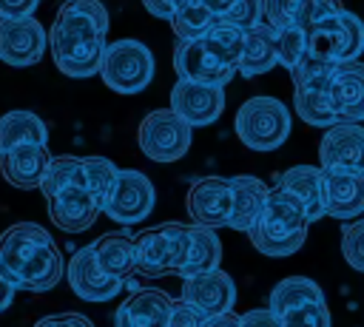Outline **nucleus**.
<instances>
[{
  "instance_id": "obj_1",
  "label": "nucleus",
  "mask_w": 364,
  "mask_h": 327,
  "mask_svg": "<svg viewBox=\"0 0 364 327\" xmlns=\"http://www.w3.org/2000/svg\"><path fill=\"white\" fill-rule=\"evenodd\" d=\"M108 11L100 0H65L48 28L54 65L74 80L100 74L105 54Z\"/></svg>"
},
{
  "instance_id": "obj_2",
  "label": "nucleus",
  "mask_w": 364,
  "mask_h": 327,
  "mask_svg": "<svg viewBox=\"0 0 364 327\" xmlns=\"http://www.w3.org/2000/svg\"><path fill=\"white\" fill-rule=\"evenodd\" d=\"M0 273L17 290L46 293L60 284L65 262L46 227L17 222L0 233Z\"/></svg>"
},
{
  "instance_id": "obj_3",
  "label": "nucleus",
  "mask_w": 364,
  "mask_h": 327,
  "mask_svg": "<svg viewBox=\"0 0 364 327\" xmlns=\"http://www.w3.org/2000/svg\"><path fill=\"white\" fill-rule=\"evenodd\" d=\"M307 225H310V219H307L301 202L273 185L270 196L264 202V210H262L259 222L247 230V236L259 253L282 259V256H293L304 245Z\"/></svg>"
},
{
  "instance_id": "obj_4",
  "label": "nucleus",
  "mask_w": 364,
  "mask_h": 327,
  "mask_svg": "<svg viewBox=\"0 0 364 327\" xmlns=\"http://www.w3.org/2000/svg\"><path fill=\"white\" fill-rule=\"evenodd\" d=\"M191 247V225L165 222L159 227H145L134 236V270L139 276L156 279L165 273H179Z\"/></svg>"
},
{
  "instance_id": "obj_5",
  "label": "nucleus",
  "mask_w": 364,
  "mask_h": 327,
  "mask_svg": "<svg viewBox=\"0 0 364 327\" xmlns=\"http://www.w3.org/2000/svg\"><path fill=\"white\" fill-rule=\"evenodd\" d=\"M338 63H327L318 60L313 54L304 57V63L290 74L293 77V105L299 119H304L313 128H330L333 122H338V111L333 105V94H330V80Z\"/></svg>"
},
{
  "instance_id": "obj_6",
  "label": "nucleus",
  "mask_w": 364,
  "mask_h": 327,
  "mask_svg": "<svg viewBox=\"0 0 364 327\" xmlns=\"http://www.w3.org/2000/svg\"><path fill=\"white\" fill-rule=\"evenodd\" d=\"M290 108L276 97H250L233 119L236 136L250 151H276L290 136Z\"/></svg>"
},
{
  "instance_id": "obj_7",
  "label": "nucleus",
  "mask_w": 364,
  "mask_h": 327,
  "mask_svg": "<svg viewBox=\"0 0 364 327\" xmlns=\"http://www.w3.org/2000/svg\"><path fill=\"white\" fill-rule=\"evenodd\" d=\"M100 77L117 94H139L154 80V54L139 40H114L105 45Z\"/></svg>"
},
{
  "instance_id": "obj_8",
  "label": "nucleus",
  "mask_w": 364,
  "mask_h": 327,
  "mask_svg": "<svg viewBox=\"0 0 364 327\" xmlns=\"http://www.w3.org/2000/svg\"><path fill=\"white\" fill-rule=\"evenodd\" d=\"M307 51L327 63L358 60L364 51V20L341 9L307 31Z\"/></svg>"
},
{
  "instance_id": "obj_9",
  "label": "nucleus",
  "mask_w": 364,
  "mask_h": 327,
  "mask_svg": "<svg viewBox=\"0 0 364 327\" xmlns=\"http://www.w3.org/2000/svg\"><path fill=\"white\" fill-rule=\"evenodd\" d=\"M191 125L173 108L148 111L136 128L139 151L154 162H176L191 148Z\"/></svg>"
},
{
  "instance_id": "obj_10",
  "label": "nucleus",
  "mask_w": 364,
  "mask_h": 327,
  "mask_svg": "<svg viewBox=\"0 0 364 327\" xmlns=\"http://www.w3.org/2000/svg\"><path fill=\"white\" fill-rule=\"evenodd\" d=\"M154 199V182L142 171H117V179L102 199V213L119 225H136L151 216Z\"/></svg>"
},
{
  "instance_id": "obj_11",
  "label": "nucleus",
  "mask_w": 364,
  "mask_h": 327,
  "mask_svg": "<svg viewBox=\"0 0 364 327\" xmlns=\"http://www.w3.org/2000/svg\"><path fill=\"white\" fill-rule=\"evenodd\" d=\"M173 71L179 80H196V82H210V85H228L236 74V68L228 65L205 37L176 43Z\"/></svg>"
},
{
  "instance_id": "obj_12",
  "label": "nucleus",
  "mask_w": 364,
  "mask_h": 327,
  "mask_svg": "<svg viewBox=\"0 0 364 327\" xmlns=\"http://www.w3.org/2000/svg\"><path fill=\"white\" fill-rule=\"evenodd\" d=\"M46 43H48V34L34 14L0 20V60L6 65L26 68L40 63V57L46 54Z\"/></svg>"
},
{
  "instance_id": "obj_13",
  "label": "nucleus",
  "mask_w": 364,
  "mask_h": 327,
  "mask_svg": "<svg viewBox=\"0 0 364 327\" xmlns=\"http://www.w3.org/2000/svg\"><path fill=\"white\" fill-rule=\"evenodd\" d=\"M188 216L193 225L205 227H228L230 222V208H233V191L230 179L225 176H202L191 185L188 199H185Z\"/></svg>"
},
{
  "instance_id": "obj_14",
  "label": "nucleus",
  "mask_w": 364,
  "mask_h": 327,
  "mask_svg": "<svg viewBox=\"0 0 364 327\" xmlns=\"http://www.w3.org/2000/svg\"><path fill=\"white\" fill-rule=\"evenodd\" d=\"M171 108L191 125L202 128L219 119L225 108V85L196 82V80H176L171 88Z\"/></svg>"
},
{
  "instance_id": "obj_15",
  "label": "nucleus",
  "mask_w": 364,
  "mask_h": 327,
  "mask_svg": "<svg viewBox=\"0 0 364 327\" xmlns=\"http://www.w3.org/2000/svg\"><path fill=\"white\" fill-rule=\"evenodd\" d=\"M324 171V216L350 222L364 213V171L321 168Z\"/></svg>"
},
{
  "instance_id": "obj_16",
  "label": "nucleus",
  "mask_w": 364,
  "mask_h": 327,
  "mask_svg": "<svg viewBox=\"0 0 364 327\" xmlns=\"http://www.w3.org/2000/svg\"><path fill=\"white\" fill-rule=\"evenodd\" d=\"M65 273H68L71 290H74L80 299H85V301H108V299H114V296L122 290V284H125V279L108 276V273L97 264L91 245L80 247V250L68 259Z\"/></svg>"
},
{
  "instance_id": "obj_17",
  "label": "nucleus",
  "mask_w": 364,
  "mask_h": 327,
  "mask_svg": "<svg viewBox=\"0 0 364 327\" xmlns=\"http://www.w3.org/2000/svg\"><path fill=\"white\" fill-rule=\"evenodd\" d=\"M182 299L205 316L228 313L233 310V301H236V284L222 267H213V270L182 279Z\"/></svg>"
},
{
  "instance_id": "obj_18",
  "label": "nucleus",
  "mask_w": 364,
  "mask_h": 327,
  "mask_svg": "<svg viewBox=\"0 0 364 327\" xmlns=\"http://www.w3.org/2000/svg\"><path fill=\"white\" fill-rule=\"evenodd\" d=\"M318 165L364 171V125L347 119L333 122L318 142Z\"/></svg>"
},
{
  "instance_id": "obj_19",
  "label": "nucleus",
  "mask_w": 364,
  "mask_h": 327,
  "mask_svg": "<svg viewBox=\"0 0 364 327\" xmlns=\"http://www.w3.org/2000/svg\"><path fill=\"white\" fill-rule=\"evenodd\" d=\"M48 202V216L51 222L65 230V233H80L88 230L97 222V213L102 210L100 202L88 193L85 185H65L63 191H57L54 196L46 199Z\"/></svg>"
},
{
  "instance_id": "obj_20",
  "label": "nucleus",
  "mask_w": 364,
  "mask_h": 327,
  "mask_svg": "<svg viewBox=\"0 0 364 327\" xmlns=\"http://www.w3.org/2000/svg\"><path fill=\"white\" fill-rule=\"evenodd\" d=\"M48 162H51V154L46 142H23L0 154V173L9 185L20 191H31V188H40Z\"/></svg>"
},
{
  "instance_id": "obj_21",
  "label": "nucleus",
  "mask_w": 364,
  "mask_h": 327,
  "mask_svg": "<svg viewBox=\"0 0 364 327\" xmlns=\"http://www.w3.org/2000/svg\"><path fill=\"white\" fill-rule=\"evenodd\" d=\"M173 310V299L162 290H134L114 316V327H165Z\"/></svg>"
},
{
  "instance_id": "obj_22",
  "label": "nucleus",
  "mask_w": 364,
  "mask_h": 327,
  "mask_svg": "<svg viewBox=\"0 0 364 327\" xmlns=\"http://www.w3.org/2000/svg\"><path fill=\"white\" fill-rule=\"evenodd\" d=\"M330 94H333L338 119L361 122L364 119V63L358 60L338 63L330 80Z\"/></svg>"
},
{
  "instance_id": "obj_23",
  "label": "nucleus",
  "mask_w": 364,
  "mask_h": 327,
  "mask_svg": "<svg viewBox=\"0 0 364 327\" xmlns=\"http://www.w3.org/2000/svg\"><path fill=\"white\" fill-rule=\"evenodd\" d=\"M276 188L296 196L310 222H318L324 216V171H321V165L318 168L316 165H293L279 176Z\"/></svg>"
},
{
  "instance_id": "obj_24",
  "label": "nucleus",
  "mask_w": 364,
  "mask_h": 327,
  "mask_svg": "<svg viewBox=\"0 0 364 327\" xmlns=\"http://www.w3.org/2000/svg\"><path fill=\"white\" fill-rule=\"evenodd\" d=\"M230 191H233V208H230L228 227L247 233L259 222V216L264 210V202L270 196V188L259 176L239 173V176H230Z\"/></svg>"
},
{
  "instance_id": "obj_25",
  "label": "nucleus",
  "mask_w": 364,
  "mask_h": 327,
  "mask_svg": "<svg viewBox=\"0 0 364 327\" xmlns=\"http://www.w3.org/2000/svg\"><path fill=\"white\" fill-rule=\"evenodd\" d=\"M276 63H279L276 28L262 20L253 28L245 31V45H242V57H239V74L242 77H259V74H267Z\"/></svg>"
},
{
  "instance_id": "obj_26",
  "label": "nucleus",
  "mask_w": 364,
  "mask_h": 327,
  "mask_svg": "<svg viewBox=\"0 0 364 327\" xmlns=\"http://www.w3.org/2000/svg\"><path fill=\"white\" fill-rule=\"evenodd\" d=\"M97 264L117 279H128L134 273V236L128 230H114L91 242Z\"/></svg>"
},
{
  "instance_id": "obj_27",
  "label": "nucleus",
  "mask_w": 364,
  "mask_h": 327,
  "mask_svg": "<svg viewBox=\"0 0 364 327\" xmlns=\"http://www.w3.org/2000/svg\"><path fill=\"white\" fill-rule=\"evenodd\" d=\"M219 262H222V242L213 233V227H205V225H193L191 222L188 259H185V264L179 267L176 276L188 279V276H196V273H205V270L219 267Z\"/></svg>"
},
{
  "instance_id": "obj_28",
  "label": "nucleus",
  "mask_w": 364,
  "mask_h": 327,
  "mask_svg": "<svg viewBox=\"0 0 364 327\" xmlns=\"http://www.w3.org/2000/svg\"><path fill=\"white\" fill-rule=\"evenodd\" d=\"M23 142H48V128L34 111H9L0 117V154Z\"/></svg>"
},
{
  "instance_id": "obj_29",
  "label": "nucleus",
  "mask_w": 364,
  "mask_h": 327,
  "mask_svg": "<svg viewBox=\"0 0 364 327\" xmlns=\"http://www.w3.org/2000/svg\"><path fill=\"white\" fill-rule=\"evenodd\" d=\"M321 296H324V290L318 287V282H313L307 276H287L270 290V310L279 316L293 304H301L307 299H321Z\"/></svg>"
},
{
  "instance_id": "obj_30",
  "label": "nucleus",
  "mask_w": 364,
  "mask_h": 327,
  "mask_svg": "<svg viewBox=\"0 0 364 327\" xmlns=\"http://www.w3.org/2000/svg\"><path fill=\"white\" fill-rule=\"evenodd\" d=\"M168 23L179 40H196V37H205L210 31V26L216 23V14L202 0H193L185 9H179Z\"/></svg>"
},
{
  "instance_id": "obj_31",
  "label": "nucleus",
  "mask_w": 364,
  "mask_h": 327,
  "mask_svg": "<svg viewBox=\"0 0 364 327\" xmlns=\"http://www.w3.org/2000/svg\"><path fill=\"white\" fill-rule=\"evenodd\" d=\"M74 182L82 185V159L63 154V156H51V162H48V168L43 173L40 191L48 199V196H54L57 191H63L65 185H74Z\"/></svg>"
},
{
  "instance_id": "obj_32",
  "label": "nucleus",
  "mask_w": 364,
  "mask_h": 327,
  "mask_svg": "<svg viewBox=\"0 0 364 327\" xmlns=\"http://www.w3.org/2000/svg\"><path fill=\"white\" fill-rule=\"evenodd\" d=\"M205 40L219 51V57H222L228 65H233V68L239 71V57H242V45H245V28H239V26H233V23H228V20H222V17H216V23H213L210 31L205 34Z\"/></svg>"
},
{
  "instance_id": "obj_33",
  "label": "nucleus",
  "mask_w": 364,
  "mask_h": 327,
  "mask_svg": "<svg viewBox=\"0 0 364 327\" xmlns=\"http://www.w3.org/2000/svg\"><path fill=\"white\" fill-rule=\"evenodd\" d=\"M117 171L119 168L108 156H82V185L100 202V208H102V199L108 196V191L117 179Z\"/></svg>"
},
{
  "instance_id": "obj_34",
  "label": "nucleus",
  "mask_w": 364,
  "mask_h": 327,
  "mask_svg": "<svg viewBox=\"0 0 364 327\" xmlns=\"http://www.w3.org/2000/svg\"><path fill=\"white\" fill-rule=\"evenodd\" d=\"M276 54H279V63L293 74L304 63V57L310 54L307 51V31H301L299 26L276 28Z\"/></svg>"
},
{
  "instance_id": "obj_35",
  "label": "nucleus",
  "mask_w": 364,
  "mask_h": 327,
  "mask_svg": "<svg viewBox=\"0 0 364 327\" xmlns=\"http://www.w3.org/2000/svg\"><path fill=\"white\" fill-rule=\"evenodd\" d=\"M282 327H330V310H327V299H307L301 304L287 307L284 313H279Z\"/></svg>"
},
{
  "instance_id": "obj_36",
  "label": "nucleus",
  "mask_w": 364,
  "mask_h": 327,
  "mask_svg": "<svg viewBox=\"0 0 364 327\" xmlns=\"http://www.w3.org/2000/svg\"><path fill=\"white\" fill-rule=\"evenodd\" d=\"M341 256L353 270L364 273V219L344 222V227H341Z\"/></svg>"
},
{
  "instance_id": "obj_37",
  "label": "nucleus",
  "mask_w": 364,
  "mask_h": 327,
  "mask_svg": "<svg viewBox=\"0 0 364 327\" xmlns=\"http://www.w3.org/2000/svg\"><path fill=\"white\" fill-rule=\"evenodd\" d=\"M341 0H301L293 26H299L301 31H310L313 26H318L321 20H327L330 14L341 11Z\"/></svg>"
},
{
  "instance_id": "obj_38",
  "label": "nucleus",
  "mask_w": 364,
  "mask_h": 327,
  "mask_svg": "<svg viewBox=\"0 0 364 327\" xmlns=\"http://www.w3.org/2000/svg\"><path fill=\"white\" fill-rule=\"evenodd\" d=\"M299 3H301V0H262L264 23H270L273 28L293 26L296 11H299Z\"/></svg>"
},
{
  "instance_id": "obj_39",
  "label": "nucleus",
  "mask_w": 364,
  "mask_h": 327,
  "mask_svg": "<svg viewBox=\"0 0 364 327\" xmlns=\"http://www.w3.org/2000/svg\"><path fill=\"white\" fill-rule=\"evenodd\" d=\"M222 20H228V23H233V26H239V28H253L256 23H262L264 20V14H262V0H236L233 3V9L228 11V14H222Z\"/></svg>"
},
{
  "instance_id": "obj_40",
  "label": "nucleus",
  "mask_w": 364,
  "mask_h": 327,
  "mask_svg": "<svg viewBox=\"0 0 364 327\" xmlns=\"http://www.w3.org/2000/svg\"><path fill=\"white\" fill-rule=\"evenodd\" d=\"M202 324H205V313H199L193 304L179 299V301H173V310H171V318L165 327H202Z\"/></svg>"
},
{
  "instance_id": "obj_41",
  "label": "nucleus",
  "mask_w": 364,
  "mask_h": 327,
  "mask_svg": "<svg viewBox=\"0 0 364 327\" xmlns=\"http://www.w3.org/2000/svg\"><path fill=\"white\" fill-rule=\"evenodd\" d=\"M188 3H193V0H142L145 11L154 14V17H159V20H171V17H173L179 9H185Z\"/></svg>"
},
{
  "instance_id": "obj_42",
  "label": "nucleus",
  "mask_w": 364,
  "mask_h": 327,
  "mask_svg": "<svg viewBox=\"0 0 364 327\" xmlns=\"http://www.w3.org/2000/svg\"><path fill=\"white\" fill-rule=\"evenodd\" d=\"M40 0H0V20H14V17H31Z\"/></svg>"
},
{
  "instance_id": "obj_43",
  "label": "nucleus",
  "mask_w": 364,
  "mask_h": 327,
  "mask_svg": "<svg viewBox=\"0 0 364 327\" xmlns=\"http://www.w3.org/2000/svg\"><path fill=\"white\" fill-rule=\"evenodd\" d=\"M34 327H94V324L80 313H57V316H46L34 321Z\"/></svg>"
},
{
  "instance_id": "obj_44",
  "label": "nucleus",
  "mask_w": 364,
  "mask_h": 327,
  "mask_svg": "<svg viewBox=\"0 0 364 327\" xmlns=\"http://www.w3.org/2000/svg\"><path fill=\"white\" fill-rule=\"evenodd\" d=\"M242 327H282V318L267 307V310H247L239 316Z\"/></svg>"
},
{
  "instance_id": "obj_45",
  "label": "nucleus",
  "mask_w": 364,
  "mask_h": 327,
  "mask_svg": "<svg viewBox=\"0 0 364 327\" xmlns=\"http://www.w3.org/2000/svg\"><path fill=\"white\" fill-rule=\"evenodd\" d=\"M202 327H242V318L236 313H216V316H205Z\"/></svg>"
},
{
  "instance_id": "obj_46",
  "label": "nucleus",
  "mask_w": 364,
  "mask_h": 327,
  "mask_svg": "<svg viewBox=\"0 0 364 327\" xmlns=\"http://www.w3.org/2000/svg\"><path fill=\"white\" fill-rule=\"evenodd\" d=\"M14 290H17V287H14V284H11V282H9V279H6L3 273H0V313L11 307V299H14Z\"/></svg>"
},
{
  "instance_id": "obj_47",
  "label": "nucleus",
  "mask_w": 364,
  "mask_h": 327,
  "mask_svg": "<svg viewBox=\"0 0 364 327\" xmlns=\"http://www.w3.org/2000/svg\"><path fill=\"white\" fill-rule=\"evenodd\" d=\"M202 3H205L216 17H222V14H228V11L233 9V3H236V0H202Z\"/></svg>"
}]
</instances>
